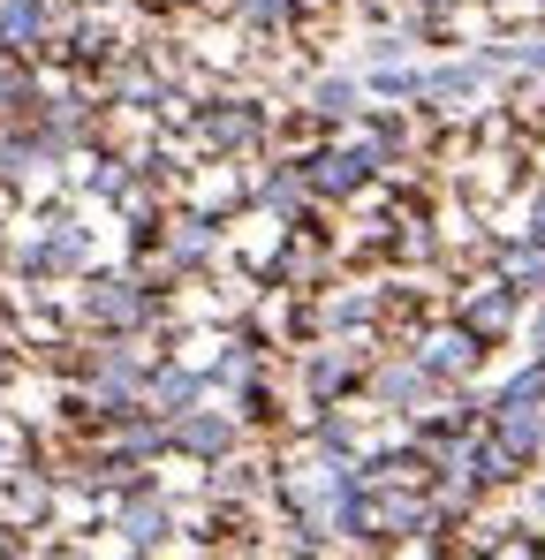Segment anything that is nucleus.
I'll list each match as a JSON object with an SVG mask.
<instances>
[{
    "instance_id": "1",
    "label": "nucleus",
    "mask_w": 545,
    "mask_h": 560,
    "mask_svg": "<svg viewBox=\"0 0 545 560\" xmlns=\"http://www.w3.org/2000/svg\"><path fill=\"white\" fill-rule=\"evenodd\" d=\"M77 318H84L91 334H144V326L160 318V295L137 273H98V280H84V295H77Z\"/></svg>"
},
{
    "instance_id": "2",
    "label": "nucleus",
    "mask_w": 545,
    "mask_h": 560,
    "mask_svg": "<svg viewBox=\"0 0 545 560\" xmlns=\"http://www.w3.org/2000/svg\"><path fill=\"white\" fill-rule=\"evenodd\" d=\"M84 266H91V243H84L77 220H46V228L15 250V273L23 280H69V273H84Z\"/></svg>"
},
{
    "instance_id": "3",
    "label": "nucleus",
    "mask_w": 545,
    "mask_h": 560,
    "mask_svg": "<svg viewBox=\"0 0 545 560\" xmlns=\"http://www.w3.org/2000/svg\"><path fill=\"white\" fill-rule=\"evenodd\" d=\"M371 167H379L371 144H334V152H318L303 175H311V197H357V189L371 183Z\"/></svg>"
},
{
    "instance_id": "4",
    "label": "nucleus",
    "mask_w": 545,
    "mask_h": 560,
    "mask_svg": "<svg viewBox=\"0 0 545 560\" xmlns=\"http://www.w3.org/2000/svg\"><path fill=\"white\" fill-rule=\"evenodd\" d=\"M114 530H121L129 546H160V538L175 530V515H167V492H160V477H152V485H137V492H121V508H114Z\"/></svg>"
},
{
    "instance_id": "5",
    "label": "nucleus",
    "mask_w": 545,
    "mask_h": 560,
    "mask_svg": "<svg viewBox=\"0 0 545 560\" xmlns=\"http://www.w3.org/2000/svg\"><path fill=\"white\" fill-rule=\"evenodd\" d=\"M167 447L212 463V455L235 447V417H228V409H182V417H167Z\"/></svg>"
},
{
    "instance_id": "6",
    "label": "nucleus",
    "mask_w": 545,
    "mask_h": 560,
    "mask_svg": "<svg viewBox=\"0 0 545 560\" xmlns=\"http://www.w3.org/2000/svg\"><path fill=\"white\" fill-rule=\"evenodd\" d=\"M54 46V15H46V0H0V54H46Z\"/></svg>"
},
{
    "instance_id": "7",
    "label": "nucleus",
    "mask_w": 545,
    "mask_h": 560,
    "mask_svg": "<svg viewBox=\"0 0 545 560\" xmlns=\"http://www.w3.org/2000/svg\"><path fill=\"white\" fill-rule=\"evenodd\" d=\"M417 364H425L432 378H462V372H477V334H469V326H448V334H425Z\"/></svg>"
},
{
    "instance_id": "8",
    "label": "nucleus",
    "mask_w": 545,
    "mask_h": 560,
    "mask_svg": "<svg viewBox=\"0 0 545 560\" xmlns=\"http://www.w3.org/2000/svg\"><path fill=\"white\" fill-rule=\"evenodd\" d=\"M197 401H205V378L197 372L152 364V378H144V409H152V417H182V409H197Z\"/></svg>"
},
{
    "instance_id": "9",
    "label": "nucleus",
    "mask_w": 545,
    "mask_h": 560,
    "mask_svg": "<svg viewBox=\"0 0 545 560\" xmlns=\"http://www.w3.org/2000/svg\"><path fill=\"white\" fill-rule=\"evenodd\" d=\"M349 378H357V349H349V341H326V349L311 357V394H318V401L341 394Z\"/></svg>"
},
{
    "instance_id": "10",
    "label": "nucleus",
    "mask_w": 545,
    "mask_h": 560,
    "mask_svg": "<svg viewBox=\"0 0 545 560\" xmlns=\"http://www.w3.org/2000/svg\"><path fill=\"white\" fill-rule=\"evenodd\" d=\"M251 137H258V114H251V106H235V114H205V144H212V152H243Z\"/></svg>"
},
{
    "instance_id": "11",
    "label": "nucleus",
    "mask_w": 545,
    "mask_h": 560,
    "mask_svg": "<svg viewBox=\"0 0 545 560\" xmlns=\"http://www.w3.org/2000/svg\"><path fill=\"white\" fill-rule=\"evenodd\" d=\"M462 326H469L477 341H485V334H500V326H508V288H485L477 303H462Z\"/></svg>"
},
{
    "instance_id": "12",
    "label": "nucleus",
    "mask_w": 545,
    "mask_h": 560,
    "mask_svg": "<svg viewBox=\"0 0 545 560\" xmlns=\"http://www.w3.org/2000/svg\"><path fill=\"white\" fill-rule=\"evenodd\" d=\"M357 106H363V92L349 84V77H326V84L311 92V114H326V121H349Z\"/></svg>"
},
{
    "instance_id": "13",
    "label": "nucleus",
    "mask_w": 545,
    "mask_h": 560,
    "mask_svg": "<svg viewBox=\"0 0 545 560\" xmlns=\"http://www.w3.org/2000/svg\"><path fill=\"white\" fill-rule=\"evenodd\" d=\"M508 288H545V250H508Z\"/></svg>"
},
{
    "instance_id": "14",
    "label": "nucleus",
    "mask_w": 545,
    "mask_h": 560,
    "mask_svg": "<svg viewBox=\"0 0 545 560\" xmlns=\"http://www.w3.org/2000/svg\"><path fill=\"white\" fill-rule=\"evenodd\" d=\"M235 8H243L251 23H288V15H295V0H235Z\"/></svg>"
},
{
    "instance_id": "15",
    "label": "nucleus",
    "mask_w": 545,
    "mask_h": 560,
    "mask_svg": "<svg viewBox=\"0 0 545 560\" xmlns=\"http://www.w3.org/2000/svg\"><path fill=\"white\" fill-rule=\"evenodd\" d=\"M8 372H15V364H8V349H0V386H8Z\"/></svg>"
},
{
    "instance_id": "16",
    "label": "nucleus",
    "mask_w": 545,
    "mask_h": 560,
    "mask_svg": "<svg viewBox=\"0 0 545 560\" xmlns=\"http://www.w3.org/2000/svg\"><path fill=\"white\" fill-rule=\"evenodd\" d=\"M8 469H15V463H8V440H0V477H8Z\"/></svg>"
}]
</instances>
